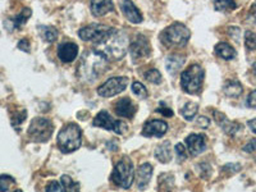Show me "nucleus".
I'll list each match as a JSON object with an SVG mask.
<instances>
[{
    "label": "nucleus",
    "instance_id": "f257e3e1",
    "mask_svg": "<svg viewBox=\"0 0 256 192\" xmlns=\"http://www.w3.org/2000/svg\"><path fill=\"white\" fill-rule=\"evenodd\" d=\"M108 68V56L100 50L94 49L84 54L78 66V77L82 81L94 82Z\"/></svg>",
    "mask_w": 256,
    "mask_h": 192
},
{
    "label": "nucleus",
    "instance_id": "f03ea898",
    "mask_svg": "<svg viewBox=\"0 0 256 192\" xmlns=\"http://www.w3.org/2000/svg\"><path fill=\"white\" fill-rule=\"evenodd\" d=\"M128 48V38L124 32L114 30L108 38L98 44L96 49L110 59H122Z\"/></svg>",
    "mask_w": 256,
    "mask_h": 192
},
{
    "label": "nucleus",
    "instance_id": "7ed1b4c3",
    "mask_svg": "<svg viewBox=\"0 0 256 192\" xmlns=\"http://www.w3.org/2000/svg\"><path fill=\"white\" fill-rule=\"evenodd\" d=\"M58 146L63 152H76L81 146V128L74 123L63 127L58 134Z\"/></svg>",
    "mask_w": 256,
    "mask_h": 192
},
{
    "label": "nucleus",
    "instance_id": "20e7f679",
    "mask_svg": "<svg viewBox=\"0 0 256 192\" xmlns=\"http://www.w3.org/2000/svg\"><path fill=\"white\" fill-rule=\"evenodd\" d=\"M190 38V31L184 24H173L172 26L166 27L162 35L160 40L166 46H184L187 44Z\"/></svg>",
    "mask_w": 256,
    "mask_h": 192
},
{
    "label": "nucleus",
    "instance_id": "39448f33",
    "mask_svg": "<svg viewBox=\"0 0 256 192\" xmlns=\"http://www.w3.org/2000/svg\"><path fill=\"white\" fill-rule=\"evenodd\" d=\"M204 70L198 64H194L182 73L180 86L188 94L200 92L201 88H202V82H204Z\"/></svg>",
    "mask_w": 256,
    "mask_h": 192
},
{
    "label": "nucleus",
    "instance_id": "423d86ee",
    "mask_svg": "<svg viewBox=\"0 0 256 192\" xmlns=\"http://www.w3.org/2000/svg\"><path fill=\"white\" fill-rule=\"evenodd\" d=\"M112 180L120 188H130L134 180V169L131 160L128 158H123L122 160H120L114 168Z\"/></svg>",
    "mask_w": 256,
    "mask_h": 192
},
{
    "label": "nucleus",
    "instance_id": "0eeeda50",
    "mask_svg": "<svg viewBox=\"0 0 256 192\" xmlns=\"http://www.w3.org/2000/svg\"><path fill=\"white\" fill-rule=\"evenodd\" d=\"M52 123L46 118H35L28 127V136L32 141L45 142L52 134Z\"/></svg>",
    "mask_w": 256,
    "mask_h": 192
},
{
    "label": "nucleus",
    "instance_id": "6e6552de",
    "mask_svg": "<svg viewBox=\"0 0 256 192\" xmlns=\"http://www.w3.org/2000/svg\"><path fill=\"white\" fill-rule=\"evenodd\" d=\"M116 28L104 24H90L80 30L78 35L84 41H92L96 45L100 44L102 41L110 35Z\"/></svg>",
    "mask_w": 256,
    "mask_h": 192
},
{
    "label": "nucleus",
    "instance_id": "1a4fd4ad",
    "mask_svg": "<svg viewBox=\"0 0 256 192\" xmlns=\"http://www.w3.org/2000/svg\"><path fill=\"white\" fill-rule=\"evenodd\" d=\"M94 126H95V127L104 128V130H109V131H113L118 134H123L124 132H127L128 130V126L126 124V123L113 120L106 112H100V113L95 116Z\"/></svg>",
    "mask_w": 256,
    "mask_h": 192
},
{
    "label": "nucleus",
    "instance_id": "9d476101",
    "mask_svg": "<svg viewBox=\"0 0 256 192\" xmlns=\"http://www.w3.org/2000/svg\"><path fill=\"white\" fill-rule=\"evenodd\" d=\"M127 77H112V78H109L104 84H102L98 88V92L102 98H112V96H116L118 94L123 92L126 88H127Z\"/></svg>",
    "mask_w": 256,
    "mask_h": 192
},
{
    "label": "nucleus",
    "instance_id": "9b49d317",
    "mask_svg": "<svg viewBox=\"0 0 256 192\" xmlns=\"http://www.w3.org/2000/svg\"><path fill=\"white\" fill-rule=\"evenodd\" d=\"M130 52L134 59L145 58L150 56V44L144 36H137L134 41L130 45Z\"/></svg>",
    "mask_w": 256,
    "mask_h": 192
},
{
    "label": "nucleus",
    "instance_id": "f8f14e48",
    "mask_svg": "<svg viewBox=\"0 0 256 192\" xmlns=\"http://www.w3.org/2000/svg\"><path fill=\"white\" fill-rule=\"evenodd\" d=\"M168 131V124L163 120H148L144 126L142 134L146 137H162Z\"/></svg>",
    "mask_w": 256,
    "mask_h": 192
},
{
    "label": "nucleus",
    "instance_id": "ddd939ff",
    "mask_svg": "<svg viewBox=\"0 0 256 192\" xmlns=\"http://www.w3.org/2000/svg\"><path fill=\"white\" fill-rule=\"evenodd\" d=\"M186 144L192 156H198L201 152H204L206 148V140H205L204 134H190L186 138Z\"/></svg>",
    "mask_w": 256,
    "mask_h": 192
},
{
    "label": "nucleus",
    "instance_id": "4468645a",
    "mask_svg": "<svg viewBox=\"0 0 256 192\" xmlns=\"http://www.w3.org/2000/svg\"><path fill=\"white\" fill-rule=\"evenodd\" d=\"M116 116L131 120V118H134V113H136V106H134L130 98H122V99L116 102Z\"/></svg>",
    "mask_w": 256,
    "mask_h": 192
},
{
    "label": "nucleus",
    "instance_id": "2eb2a0df",
    "mask_svg": "<svg viewBox=\"0 0 256 192\" xmlns=\"http://www.w3.org/2000/svg\"><path fill=\"white\" fill-rule=\"evenodd\" d=\"M78 54V46L73 42H66L58 48V56L64 63H70L77 58Z\"/></svg>",
    "mask_w": 256,
    "mask_h": 192
},
{
    "label": "nucleus",
    "instance_id": "dca6fc26",
    "mask_svg": "<svg viewBox=\"0 0 256 192\" xmlns=\"http://www.w3.org/2000/svg\"><path fill=\"white\" fill-rule=\"evenodd\" d=\"M122 10L124 13L126 18H127L131 24H141L142 22V14L138 9L134 6L131 0H123L122 2Z\"/></svg>",
    "mask_w": 256,
    "mask_h": 192
},
{
    "label": "nucleus",
    "instance_id": "f3484780",
    "mask_svg": "<svg viewBox=\"0 0 256 192\" xmlns=\"http://www.w3.org/2000/svg\"><path fill=\"white\" fill-rule=\"evenodd\" d=\"M114 9L112 0H91V13L95 17H102Z\"/></svg>",
    "mask_w": 256,
    "mask_h": 192
},
{
    "label": "nucleus",
    "instance_id": "a211bd4d",
    "mask_svg": "<svg viewBox=\"0 0 256 192\" xmlns=\"http://www.w3.org/2000/svg\"><path fill=\"white\" fill-rule=\"evenodd\" d=\"M152 176V166L150 164L145 163L140 166V168L137 169L136 173V184L138 188H145L146 184L150 182Z\"/></svg>",
    "mask_w": 256,
    "mask_h": 192
},
{
    "label": "nucleus",
    "instance_id": "6ab92c4d",
    "mask_svg": "<svg viewBox=\"0 0 256 192\" xmlns=\"http://www.w3.org/2000/svg\"><path fill=\"white\" fill-rule=\"evenodd\" d=\"M214 116H216V123L222 126V128L224 130V132L228 134H236L237 132L241 130V126L237 124L234 122H230L226 118V116L222 113H218V112H214Z\"/></svg>",
    "mask_w": 256,
    "mask_h": 192
},
{
    "label": "nucleus",
    "instance_id": "aec40b11",
    "mask_svg": "<svg viewBox=\"0 0 256 192\" xmlns=\"http://www.w3.org/2000/svg\"><path fill=\"white\" fill-rule=\"evenodd\" d=\"M223 90L226 95L234 99V98H238L242 94V84L236 80H230V81L226 82Z\"/></svg>",
    "mask_w": 256,
    "mask_h": 192
},
{
    "label": "nucleus",
    "instance_id": "412c9836",
    "mask_svg": "<svg viewBox=\"0 0 256 192\" xmlns=\"http://www.w3.org/2000/svg\"><path fill=\"white\" fill-rule=\"evenodd\" d=\"M155 156L158 160H160L162 163H168L169 160L172 159V152H170V144L163 142L159 145L155 150Z\"/></svg>",
    "mask_w": 256,
    "mask_h": 192
},
{
    "label": "nucleus",
    "instance_id": "4be33fe9",
    "mask_svg": "<svg viewBox=\"0 0 256 192\" xmlns=\"http://www.w3.org/2000/svg\"><path fill=\"white\" fill-rule=\"evenodd\" d=\"M216 52L220 58L226 59V60H230V59L236 56V50L233 49L230 45H228L227 42H220V44L216 45Z\"/></svg>",
    "mask_w": 256,
    "mask_h": 192
},
{
    "label": "nucleus",
    "instance_id": "5701e85b",
    "mask_svg": "<svg viewBox=\"0 0 256 192\" xmlns=\"http://www.w3.org/2000/svg\"><path fill=\"white\" fill-rule=\"evenodd\" d=\"M184 64V56H169L166 59V70H168L169 73H177L178 70L182 68V66Z\"/></svg>",
    "mask_w": 256,
    "mask_h": 192
},
{
    "label": "nucleus",
    "instance_id": "b1692460",
    "mask_svg": "<svg viewBox=\"0 0 256 192\" xmlns=\"http://www.w3.org/2000/svg\"><path fill=\"white\" fill-rule=\"evenodd\" d=\"M38 31H40L41 38H44L46 42H54L58 38V31L52 26H40Z\"/></svg>",
    "mask_w": 256,
    "mask_h": 192
},
{
    "label": "nucleus",
    "instance_id": "393cba45",
    "mask_svg": "<svg viewBox=\"0 0 256 192\" xmlns=\"http://www.w3.org/2000/svg\"><path fill=\"white\" fill-rule=\"evenodd\" d=\"M32 12L31 9L30 8H24V10L20 13L18 16H16V17H13L12 20V24H13V27L14 28H20V27L24 26V24H26L27 20H28V18L31 17Z\"/></svg>",
    "mask_w": 256,
    "mask_h": 192
},
{
    "label": "nucleus",
    "instance_id": "a878e982",
    "mask_svg": "<svg viewBox=\"0 0 256 192\" xmlns=\"http://www.w3.org/2000/svg\"><path fill=\"white\" fill-rule=\"evenodd\" d=\"M198 106L196 102H187L186 105H184V108L180 109V113H182V116L186 118V120H191L195 118V116L198 114Z\"/></svg>",
    "mask_w": 256,
    "mask_h": 192
},
{
    "label": "nucleus",
    "instance_id": "bb28decb",
    "mask_svg": "<svg viewBox=\"0 0 256 192\" xmlns=\"http://www.w3.org/2000/svg\"><path fill=\"white\" fill-rule=\"evenodd\" d=\"M214 6L216 10H220V12H227V10H233L237 8L234 0H216Z\"/></svg>",
    "mask_w": 256,
    "mask_h": 192
},
{
    "label": "nucleus",
    "instance_id": "cd10ccee",
    "mask_svg": "<svg viewBox=\"0 0 256 192\" xmlns=\"http://www.w3.org/2000/svg\"><path fill=\"white\" fill-rule=\"evenodd\" d=\"M16 186L14 178L8 174L0 176V191H10Z\"/></svg>",
    "mask_w": 256,
    "mask_h": 192
},
{
    "label": "nucleus",
    "instance_id": "c85d7f7f",
    "mask_svg": "<svg viewBox=\"0 0 256 192\" xmlns=\"http://www.w3.org/2000/svg\"><path fill=\"white\" fill-rule=\"evenodd\" d=\"M26 116H27V113L24 109H20V110H17L13 113L12 126L16 128V130H17V131H20V126L24 122V120H26Z\"/></svg>",
    "mask_w": 256,
    "mask_h": 192
},
{
    "label": "nucleus",
    "instance_id": "c756f323",
    "mask_svg": "<svg viewBox=\"0 0 256 192\" xmlns=\"http://www.w3.org/2000/svg\"><path fill=\"white\" fill-rule=\"evenodd\" d=\"M62 186H63L64 191H77L80 188L78 184L72 180L70 176H63L62 177Z\"/></svg>",
    "mask_w": 256,
    "mask_h": 192
},
{
    "label": "nucleus",
    "instance_id": "7c9ffc66",
    "mask_svg": "<svg viewBox=\"0 0 256 192\" xmlns=\"http://www.w3.org/2000/svg\"><path fill=\"white\" fill-rule=\"evenodd\" d=\"M145 77L148 82H152V84H159L162 82V74L158 70H150L145 73Z\"/></svg>",
    "mask_w": 256,
    "mask_h": 192
},
{
    "label": "nucleus",
    "instance_id": "2f4dec72",
    "mask_svg": "<svg viewBox=\"0 0 256 192\" xmlns=\"http://www.w3.org/2000/svg\"><path fill=\"white\" fill-rule=\"evenodd\" d=\"M244 45L248 50H256V35L254 32L248 31L244 34Z\"/></svg>",
    "mask_w": 256,
    "mask_h": 192
},
{
    "label": "nucleus",
    "instance_id": "473e14b6",
    "mask_svg": "<svg viewBox=\"0 0 256 192\" xmlns=\"http://www.w3.org/2000/svg\"><path fill=\"white\" fill-rule=\"evenodd\" d=\"M132 91H134V95L140 96V98H146L148 96V90L145 88L141 82H134L132 84Z\"/></svg>",
    "mask_w": 256,
    "mask_h": 192
},
{
    "label": "nucleus",
    "instance_id": "72a5a7b5",
    "mask_svg": "<svg viewBox=\"0 0 256 192\" xmlns=\"http://www.w3.org/2000/svg\"><path fill=\"white\" fill-rule=\"evenodd\" d=\"M176 154H177V158L180 159V162H184L187 158V150L184 148V146L182 144H178L176 146Z\"/></svg>",
    "mask_w": 256,
    "mask_h": 192
},
{
    "label": "nucleus",
    "instance_id": "f704fd0d",
    "mask_svg": "<svg viewBox=\"0 0 256 192\" xmlns=\"http://www.w3.org/2000/svg\"><path fill=\"white\" fill-rule=\"evenodd\" d=\"M46 191H64L63 186H62V184H59V182H56V180H52L49 184L46 186Z\"/></svg>",
    "mask_w": 256,
    "mask_h": 192
},
{
    "label": "nucleus",
    "instance_id": "c9c22d12",
    "mask_svg": "<svg viewBox=\"0 0 256 192\" xmlns=\"http://www.w3.org/2000/svg\"><path fill=\"white\" fill-rule=\"evenodd\" d=\"M196 124H198V127L200 128H208L210 124V120L209 118H206V116H198Z\"/></svg>",
    "mask_w": 256,
    "mask_h": 192
},
{
    "label": "nucleus",
    "instance_id": "e433bc0d",
    "mask_svg": "<svg viewBox=\"0 0 256 192\" xmlns=\"http://www.w3.org/2000/svg\"><path fill=\"white\" fill-rule=\"evenodd\" d=\"M248 105L250 108H256V90L248 95Z\"/></svg>",
    "mask_w": 256,
    "mask_h": 192
},
{
    "label": "nucleus",
    "instance_id": "4c0bfd02",
    "mask_svg": "<svg viewBox=\"0 0 256 192\" xmlns=\"http://www.w3.org/2000/svg\"><path fill=\"white\" fill-rule=\"evenodd\" d=\"M18 49L24 50V52H30V42H28V40H26V38H24V40H20V42H18Z\"/></svg>",
    "mask_w": 256,
    "mask_h": 192
},
{
    "label": "nucleus",
    "instance_id": "58836bf2",
    "mask_svg": "<svg viewBox=\"0 0 256 192\" xmlns=\"http://www.w3.org/2000/svg\"><path fill=\"white\" fill-rule=\"evenodd\" d=\"M244 150L248 152H254V150H256V140H251L248 145L244 146Z\"/></svg>",
    "mask_w": 256,
    "mask_h": 192
},
{
    "label": "nucleus",
    "instance_id": "ea45409f",
    "mask_svg": "<svg viewBox=\"0 0 256 192\" xmlns=\"http://www.w3.org/2000/svg\"><path fill=\"white\" fill-rule=\"evenodd\" d=\"M158 112L163 114L164 116H173V112L170 110L169 108H164V106H160V108L158 109Z\"/></svg>",
    "mask_w": 256,
    "mask_h": 192
},
{
    "label": "nucleus",
    "instance_id": "a19ab883",
    "mask_svg": "<svg viewBox=\"0 0 256 192\" xmlns=\"http://www.w3.org/2000/svg\"><path fill=\"white\" fill-rule=\"evenodd\" d=\"M248 127H250V130L254 132V134H256V118L248 122Z\"/></svg>",
    "mask_w": 256,
    "mask_h": 192
},
{
    "label": "nucleus",
    "instance_id": "79ce46f5",
    "mask_svg": "<svg viewBox=\"0 0 256 192\" xmlns=\"http://www.w3.org/2000/svg\"><path fill=\"white\" fill-rule=\"evenodd\" d=\"M255 76H256V68H255Z\"/></svg>",
    "mask_w": 256,
    "mask_h": 192
}]
</instances>
